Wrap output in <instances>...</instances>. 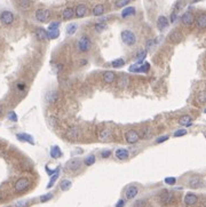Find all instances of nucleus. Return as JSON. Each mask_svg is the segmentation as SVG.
<instances>
[{
	"instance_id": "nucleus-1",
	"label": "nucleus",
	"mask_w": 206,
	"mask_h": 207,
	"mask_svg": "<svg viewBox=\"0 0 206 207\" xmlns=\"http://www.w3.org/2000/svg\"><path fill=\"white\" fill-rule=\"evenodd\" d=\"M121 40L124 41L125 45L127 46H133L136 44V35L133 31L131 30H124L121 31Z\"/></svg>"
},
{
	"instance_id": "nucleus-2",
	"label": "nucleus",
	"mask_w": 206,
	"mask_h": 207,
	"mask_svg": "<svg viewBox=\"0 0 206 207\" xmlns=\"http://www.w3.org/2000/svg\"><path fill=\"white\" fill-rule=\"evenodd\" d=\"M31 182H30V180L28 177H20V179L15 182V186H14V189L16 192H22V191H24L26 190L30 186Z\"/></svg>"
},
{
	"instance_id": "nucleus-3",
	"label": "nucleus",
	"mask_w": 206,
	"mask_h": 207,
	"mask_svg": "<svg viewBox=\"0 0 206 207\" xmlns=\"http://www.w3.org/2000/svg\"><path fill=\"white\" fill-rule=\"evenodd\" d=\"M14 22V14L9 11H4L0 14V23L4 26H8Z\"/></svg>"
},
{
	"instance_id": "nucleus-4",
	"label": "nucleus",
	"mask_w": 206,
	"mask_h": 207,
	"mask_svg": "<svg viewBox=\"0 0 206 207\" xmlns=\"http://www.w3.org/2000/svg\"><path fill=\"white\" fill-rule=\"evenodd\" d=\"M91 45H92L91 39L87 35H82V37H80V39H79L78 41V49L82 53H85V52H88L89 50Z\"/></svg>"
},
{
	"instance_id": "nucleus-5",
	"label": "nucleus",
	"mask_w": 206,
	"mask_h": 207,
	"mask_svg": "<svg viewBox=\"0 0 206 207\" xmlns=\"http://www.w3.org/2000/svg\"><path fill=\"white\" fill-rule=\"evenodd\" d=\"M140 137H141L140 136V134L134 129H129L125 133V139H126V141H127V143H129V144L136 143V142L140 140Z\"/></svg>"
},
{
	"instance_id": "nucleus-6",
	"label": "nucleus",
	"mask_w": 206,
	"mask_h": 207,
	"mask_svg": "<svg viewBox=\"0 0 206 207\" xmlns=\"http://www.w3.org/2000/svg\"><path fill=\"white\" fill-rule=\"evenodd\" d=\"M35 16H36L37 21L44 23V22L48 21V18L50 16V12L48 9H38V11H36Z\"/></svg>"
},
{
	"instance_id": "nucleus-7",
	"label": "nucleus",
	"mask_w": 206,
	"mask_h": 207,
	"mask_svg": "<svg viewBox=\"0 0 206 207\" xmlns=\"http://www.w3.org/2000/svg\"><path fill=\"white\" fill-rule=\"evenodd\" d=\"M150 69V64L149 63H144V64H140V65H136V64H133L129 67V71L131 72H143L146 73L148 72Z\"/></svg>"
},
{
	"instance_id": "nucleus-8",
	"label": "nucleus",
	"mask_w": 206,
	"mask_h": 207,
	"mask_svg": "<svg viewBox=\"0 0 206 207\" xmlns=\"http://www.w3.org/2000/svg\"><path fill=\"white\" fill-rule=\"evenodd\" d=\"M80 165H82L80 159L73 158L67 162V168L69 169V171H71V172H76V171H78V169L80 168Z\"/></svg>"
},
{
	"instance_id": "nucleus-9",
	"label": "nucleus",
	"mask_w": 206,
	"mask_h": 207,
	"mask_svg": "<svg viewBox=\"0 0 206 207\" xmlns=\"http://www.w3.org/2000/svg\"><path fill=\"white\" fill-rule=\"evenodd\" d=\"M198 203V197L196 196L195 193L189 192L185 196V204L187 206H194Z\"/></svg>"
},
{
	"instance_id": "nucleus-10",
	"label": "nucleus",
	"mask_w": 206,
	"mask_h": 207,
	"mask_svg": "<svg viewBox=\"0 0 206 207\" xmlns=\"http://www.w3.org/2000/svg\"><path fill=\"white\" fill-rule=\"evenodd\" d=\"M80 135V129H79L77 126H72L70 127L67 132V136L70 139V140H77Z\"/></svg>"
},
{
	"instance_id": "nucleus-11",
	"label": "nucleus",
	"mask_w": 206,
	"mask_h": 207,
	"mask_svg": "<svg viewBox=\"0 0 206 207\" xmlns=\"http://www.w3.org/2000/svg\"><path fill=\"white\" fill-rule=\"evenodd\" d=\"M87 13H88V8H87V6H86V5H84V4L78 5V6L76 7V9H75V15L77 16V17H79V18L84 17V16H85Z\"/></svg>"
},
{
	"instance_id": "nucleus-12",
	"label": "nucleus",
	"mask_w": 206,
	"mask_h": 207,
	"mask_svg": "<svg viewBox=\"0 0 206 207\" xmlns=\"http://www.w3.org/2000/svg\"><path fill=\"white\" fill-rule=\"evenodd\" d=\"M188 184L190 188H192V189H197V188H200L203 184L202 182V179L199 177V176H191L190 179H189L188 181Z\"/></svg>"
},
{
	"instance_id": "nucleus-13",
	"label": "nucleus",
	"mask_w": 206,
	"mask_h": 207,
	"mask_svg": "<svg viewBox=\"0 0 206 207\" xmlns=\"http://www.w3.org/2000/svg\"><path fill=\"white\" fill-rule=\"evenodd\" d=\"M102 79L105 84H112L116 80V74L112 71H105L102 73Z\"/></svg>"
},
{
	"instance_id": "nucleus-14",
	"label": "nucleus",
	"mask_w": 206,
	"mask_h": 207,
	"mask_svg": "<svg viewBox=\"0 0 206 207\" xmlns=\"http://www.w3.org/2000/svg\"><path fill=\"white\" fill-rule=\"evenodd\" d=\"M139 192V189L136 188L135 186H128L126 191H125V196H126V199H133L136 195Z\"/></svg>"
},
{
	"instance_id": "nucleus-15",
	"label": "nucleus",
	"mask_w": 206,
	"mask_h": 207,
	"mask_svg": "<svg viewBox=\"0 0 206 207\" xmlns=\"http://www.w3.org/2000/svg\"><path fill=\"white\" fill-rule=\"evenodd\" d=\"M116 157H117L119 160H125V159H127L129 157V151L127 149H125V148H120V149H118L116 152Z\"/></svg>"
},
{
	"instance_id": "nucleus-16",
	"label": "nucleus",
	"mask_w": 206,
	"mask_h": 207,
	"mask_svg": "<svg viewBox=\"0 0 206 207\" xmlns=\"http://www.w3.org/2000/svg\"><path fill=\"white\" fill-rule=\"evenodd\" d=\"M194 15L190 13V12H187L185 14L181 16V22L183 23L185 25H191L194 23Z\"/></svg>"
},
{
	"instance_id": "nucleus-17",
	"label": "nucleus",
	"mask_w": 206,
	"mask_h": 207,
	"mask_svg": "<svg viewBox=\"0 0 206 207\" xmlns=\"http://www.w3.org/2000/svg\"><path fill=\"white\" fill-rule=\"evenodd\" d=\"M128 84H129V80H128V77L127 76H125V74H121V76H119L117 79V86L118 88H126L128 86Z\"/></svg>"
},
{
	"instance_id": "nucleus-18",
	"label": "nucleus",
	"mask_w": 206,
	"mask_h": 207,
	"mask_svg": "<svg viewBox=\"0 0 206 207\" xmlns=\"http://www.w3.org/2000/svg\"><path fill=\"white\" fill-rule=\"evenodd\" d=\"M16 137H17L20 141H22V142H28V143L32 144V145L35 144V139H33L31 135H29V134H26V133L17 134V135H16Z\"/></svg>"
},
{
	"instance_id": "nucleus-19",
	"label": "nucleus",
	"mask_w": 206,
	"mask_h": 207,
	"mask_svg": "<svg viewBox=\"0 0 206 207\" xmlns=\"http://www.w3.org/2000/svg\"><path fill=\"white\" fill-rule=\"evenodd\" d=\"M160 201H162L163 204L172 203V201H173V195L165 190V191H163L162 195H160Z\"/></svg>"
},
{
	"instance_id": "nucleus-20",
	"label": "nucleus",
	"mask_w": 206,
	"mask_h": 207,
	"mask_svg": "<svg viewBox=\"0 0 206 207\" xmlns=\"http://www.w3.org/2000/svg\"><path fill=\"white\" fill-rule=\"evenodd\" d=\"M57 98H59L57 92L52 91V92H49V93H47V95H46V97H45V100H46L47 103H49V104H53V103H55V102L57 101Z\"/></svg>"
},
{
	"instance_id": "nucleus-21",
	"label": "nucleus",
	"mask_w": 206,
	"mask_h": 207,
	"mask_svg": "<svg viewBox=\"0 0 206 207\" xmlns=\"http://www.w3.org/2000/svg\"><path fill=\"white\" fill-rule=\"evenodd\" d=\"M167 25H168V20H167L165 16H163V15L159 16L158 20H157V28L162 31V30H164V29L167 28Z\"/></svg>"
},
{
	"instance_id": "nucleus-22",
	"label": "nucleus",
	"mask_w": 206,
	"mask_h": 207,
	"mask_svg": "<svg viewBox=\"0 0 206 207\" xmlns=\"http://www.w3.org/2000/svg\"><path fill=\"white\" fill-rule=\"evenodd\" d=\"M179 124L182 125V126H185V127H189L191 126L192 123H191V117L188 116V115H185V116H181L179 118Z\"/></svg>"
},
{
	"instance_id": "nucleus-23",
	"label": "nucleus",
	"mask_w": 206,
	"mask_h": 207,
	"mask_svg": "<svg viewBox=\"0 0 206 207\" xmlns=\"http://www.w3.org/2000/svg\"><path fill=\"white\" fill-rule=\"evenodd\" d=\"M170 40L172 42H179L182 40V35L181 32L178 31V30H174V31L172 32L170 35Z\"/></svg>"
},
{
	"instance_id": "nucleus-24",
	"label": "nucleus",
	"mask_w": 206,
	"mask_h": 207,
	"mask_svg": "<svg viewBox=\"0 0 206 207\" xmlns=\"http://www.w3.org/2000/svg\"><path fill=\"white\" fill-rule=\"evenodd\" d=\"M63 18L64 20H71L75 16V9L71 7H68L63 11Z\"/></svg>"
},
{
	"instance_id": "nucleus-25",
	"label": "nucleus",
	"mask_w": 206,
	"mask_h": 207,
	"mask_svg": "<svg viewBox=\"0 0 206 207\" xmlns=\"http://www.w3.org/2000/svg\"><path fill=\"white\" fill-rule=\"evenodd\" d=\"M49 153H50V157H52V158L56 159V158H59V157H61L62 152H61V149L57 147V145H54V147L50 148Z\"/></svg>"
},
{
	"instance_id": "nucleus-26",
	"label": "nucleus",
	"mask_w": 206,
	"mask_h": 207,
	"mask_svg": "<svg viewBox=\"0 0 206 207\" xmlns=\"http://www.w3.org/2000/svg\"><path fill=\"white\" fill-rule=\"evenodd\" d=\"M36 35H37V38H38V40H47V39H48L47 38V31L43 28L37 29Z\"/></svg>"
},
{
	"instance_id": "nucleus-27",
	"label": "nucleus",
	"mask_w": 206,
	"mask_h": 207,
	"mask_svg": "<svg viewBox=\"0 0 206 207\" xmlns=\"http://www.w3.org/2000/svg\"><path fill=\"white\" fill-rule=\"evenodd\" d=\"M196 23H197V26H198L199 29H205V26H206V15L205 14L199 15L198 17H197Z\"/></svg>"
},
{
	"instance_id": "nucleus-28",
	"label": "nucleus",
	"mask_w": 206,
	"mask_h": 207,
	"mask_svg": "<svg viewBox=\"0 0 206 207\" xmlns=\"http://www.w3.org/2000/svg\"><path fill=\"white\" fill-rule=\"evenodd\" d=\"M17 5L21 9H29L32 5V0H17Z\"/></svg>"
},
{
	"instance_id": "nucleus-29",
	"label": "nucleus",
	"mask_w": 206,
	"mask_h": 207,
	"mask_svg": "<svg viewBox=\"0 0 206 207\" xmlns=\"http://www.w3.org/2000/svg\"><path fill=\"white\" fill-rule=\"evenodd\" d=\"M135 14V8L134 7H126L124 8V11L121 12V17L126 18L128 16H132V15Z\"/></svg>"
},
{
	"instance_id": "nucleus-30",
	"label": "nucleus",
	"mask_w": 206,
	"mask_h": 207,
	"mask_svg": "<svg viewBox=\"0 0 206 207\" xmlns=\"http://www.w3.org/2000/svg\"><path fill=\"white\" fill-rule=\"evenodd\" d=\"M104 13V6L103 5H96L95 7L93 8V15L94 16H101Z\"/></svg>"
},
{
	"instance_id": "nucleus-31",
	"label": "nucleus",
	"mask_w": 206,
	"mask_h": 207,
	"mask_svg": "<svg viewBox=\"0 0 206 207\" xmlns=\"http://www.w3.org/2000/svg\"><path fill=\"white\" fill-rule=\"evenodd\" d=\"M110 130H108V129H102V130H100V133H99V139L101 141H105L108 140V139H110Z\"/></svg>"
},
{
	"instance_id": "nucleus-32",
	"label": "nucleus",
	"mask_w": 206,
	"mask_h": 207,
	"mask_svg": "<svg viewBox=\"0 0 206 207\" xmlns=\"http://www.w3.org/2000/svg\"><path fill=\"white\" fill-rule=\"evenodd\" d=\"M71 186H72L71 181H69V180H63V181L60 183V189L62 190V191H67V190H69L70 188H71Z\"/></svg>"
},
{
	"instance_id": "nucleus-33",
	"label": "nucleus",
	"mask_w": 206,
	"mask_h": 207,
	"mask_svg": "<svg viewBox=\"0 0 206 207\" xmlns=\"http://www.w3.org/2000/svg\"><path fill=\"white\" fill-rule=\"evenodd\" d=\"M59 174H60V168L57 169L56 172H55L53 175H52V177H50V181L48 182V184H47V189H49V188H52V186H54V183L56 182L57 177H59Z\"/></svg>"
},
{
	"instance_id": "nucleus-34",
	"label": "nucleus",
	"mask_w": 206,
	"mask_h": 207,
	"mask_svg": "<svg viewBox=\"0 0 206 207\" xmlns=\"http://www.w3.org/2000/svg\"><path fill=\"white\" fill-rule=\"evenodd\" d=\"M77 29H78V25L76 24V23H71V24L68 25V28H67V33H68V35H75L76 31H77Z\"/></svg>"
},
{
	"instance_id": "nucleus-35",
	"label": "nucleus",
	"mask_w": 206,
	"mask_h": 207,
	"mask_svg": "<svg viewBox=\"0 0 206 207\" xmlns=\"http://www.w3.org/2000/svg\"><path fill=\"white\" fill-rule=\"evenodd\" d=\"M197 101H198L199 104H202V106H204L206 102V93L204 91L199 92L198 95H197Z\"/></svg>"
},
{
	"instance_id": "nucleus-36",
	"label": "nucleus",
	"mask_w": 206,
	"mask_h": 207,
	"mask_svg": "<svg viewBox=\"0 0 206 207\" xmlns=\"http://www.w3.org/2000/svg\"><path fill=\"white\" fill-rule=\"evenodd\" d=\"M59 35H60V31H59V29L47 31V38L48 39H56Z\"/></svg>"
},
{
	"instance_id": "nucleus-37",
	"label": "nucleus",
	"mask_w": 206,
	"mask_h": 207,
	"mask_svg": "<svg viewBox=\"0 0 206 207\" xmlns=\"http://www.w3.org/2000/svg\"><path fill=\"white\" fill-rule=\"evenodd\" d=\"M124 64H125L124 59H117V60H115L111 62V65H112L114 68H121Z\"/></svg>"
},
{
	"instance_id": "nucleus-38",
	"label": "nucleus",
	"mask_w": 206,
	"mask_h": 207,
	"mask_svg": "<svg viewBox=\"0 0 206 207\" xmlns=\"http://www.w3.org/2000/svg\"><path fill=\"white\" fill-rule=\"evenodd\" d=\"M131 0H116V7L118 8H123L125 6H127L129 4Z\"/></svg>"
},
{
	"instance_id": "nucleus-39",
	"label": "nucleus",
	"mask_w": 206,
	"mask_h": 207,
	"mask_svg": "<svg viewBox=\"0 0 206 207\" xmlns=\"http://www.w3.org/2000/svg\"><path fill=\"white\" fill-rule=\"evenodd\" d=\"M94 162H95V156H93V154H91V156L85 158V164L87 166H92Z\"/></svg>"
},
{
	"instance_id": "nucleus-40",
	"label": "nucleus",
	"mask_w": 206,
	"mask_h": 207,
	"mask_svg": "<svg viewBox=\"0 0 206 207\" xmlns=\"http://www.w3.org/2000/svg\"><path fill=\"white\" fill-rule=\"evenodd\" d=\"M30 205L29 200H20L17 203H15V207H28Z\"/></svg>"
},
{
	"instance_id": "nucleus-41",
	"label": "nucleus",
	"mask_w": 206,
	"mask_h": 207,
	"mask_svg": "<svg viewBox=\"0 0 206 207\" xmlns=\"http://www.w3.org/2000/svg\"><path fill=\"white\" fill-rule=\"evenodd\" d=\"M53 198V193H46V195H44V196L40 197V201L41 203H46L48 200H50Z\"/></svg>"
},
{
	"instance_id": "nucleus-42",
	"label": "nucleus",
	"mask_w": 206,
	"mask_h": 207,
	"mask_svg": "<svg viewBox=\"0 0 206 207\" xmlns=\"http://www.w3.org/2000/svg\"><path fill=\"white\" fill-rule=\"evenodd\" d=\"M59 26H60V22H52L48 26V30H56V29H59Z\"/></svg>"
},
{
	"instance_id": "nucleus-43",
	"label": "nucleus",
	"mask_w": 206,
	"mask_h": 207,
	"mask_svg": "<svg viewBox=\"0 0 206 207\" xmlns=\"http://www.w3.org/2000/svg\"><path fill=\"white\" fill-rule=\"evenodd\" d=\"M8 119L12 120V121H17V116H16V113L14 111H11V112L8 113Z\"/></svg>"
},
{
	"instance_id": "nucleus-44",
	"label": "nucleus",
	"mask_w": 206,
	"mask_h": 207,
	"mask_svg": "<svg viewBox=\"0 0 206 207\" xmlns=\"http://www.w3.org/2000/svg\"><path fill=\"white\" fill-rule=\"evenodd\" d=\"M175 182H176V179H175V177H166V179H165V183H166V184H170V186H174Z\"/></svg>"
},
{
	"instance_id": "nucleus-45",
	"label": "nucleus",
	"mask_w": 206,
	"mask_h": 207,
	"mask_svg": "<svg viewBox=\"0 0 206 207\" xmlns=\"http://www.w3.org/2000/svg\"><path fill=\"white\" fill-rule=\"evenodd\" d=\"M146 55H147V50H141V52H139V54L136 55V59L138 60H144L146 59Z\"/></svg>"
},
{
	"instance_id": "nucleus-46",
	"label": "nucleus",
	"mask_w": 206,
	"mask_h": 207,
	"mask_svg": "<svg viewBox=\"0 0 206 207\" xmlns=\"http://www.w3.org/2000/svg\"><path fill=\"white\" fill-rule=\"evenodd\" d=\"M187 134V130L185 129H178L176 132L174 133V137H180V136H183Z\"/></svg>"
},
{
	"instance_id": "nucleus-47",
	"label": "nucleus",
	"mask_w": 206,
	"mask_h": 207,
	"mask_svg": "<svg viewBox=\"0 0 206 207\" xmlns=\"http://www.w3.org/2000/svg\"><path fill=\"white\" fill-rule=\"evenodd\" d=\"M105 28H107L105 24H102V23H97V24H95V30L97 32H102Z\"/></svg>"
},
{
	"instance_id": "nucleus-48",
	"label": "nucleus",
	"mask_w": 206,
	"mask_h": 207,
	"mask_svg": "<svg viewBox=\"0 0 206 207\" xmlns=\"http://www.w3.org/2000/svg\"><path fill=\"white\" fill-rule=\"evenodd\" d=\"M168 140V136L167 135H164V136H160V137H158L156 140V143L157 144H159V143H164L165 141H167Z\"/></svg>"
},
{
	"instance_id": "nucleus-49",
	"label": "nucleus",
	"mask_w": 206,
	"mask_h": 207,
	"mask_svg": "<svg viewBox=\"0 0 206 207\" xmlns=\"http://www.w3.org/2000/svg\"><path fill=\"white\" fill-rule=\"evenodd\" d=\"M155 44H156V39H150V40H148V42H147V49H150L151 47H153Z\"/></svg>"
},
{
	"instance_id": "nucleus-50",
	"label": "nucleus",
	"mask_w": 206,
	"mask_h": 207,
	"mask_svg": "<svg viewBox=\"0 0 206 207\" xmlns=\"http://www.w3.org/2000/svg\"><path fill=\"white\" fill-rule=\"evenodd\" d=\"M110 150H103L102 152H101V156H102V158H109L110 157Z\"/></svg>"
},
{
	"instance_id": "nucleus-51",
	"label": "nucleus",
	"mask_w": 206,
	"mask_h": 207,
	"mask_svg": "<svg viewBox=\"0 0 206 207\" xmlns=\"http://www.w3.org/2000/svg\"><path fill=\"white\" fill-rule=\"evenodd\" d=\"M125 206V200L124 199H119L118 203L116 204V207H124Z\"/></svg>"
},
{
	"instance_id": "nucleus-52",
	"label": "nucleus",
	"mask_w": 206,
	"mask_h": 207,
	"mask_svg": "<svg viewBox=\"0 0 206 207\" xmlns=\"http://www.w3.org/2000/svg\"><path fill=\"white\" fill-rule=\"evenodd\" d=\"M175 20H176V13H175V12H173V13H172V15H171V22H172V23H174Z\"/></svg>"
},
{
	"instance_id": "nucleus-53",
	"label": "nucleus",
	"mask_w": 206,
	"mask_h": 207,
	"mask_svg": "<svg viewBox=\"0 0 206 207\" xmlns=\"http://www.w3.org/2000/svg\"><path fill=\"white\" fill-rule=\"evenodd\" d=\"M17 88L20 89V91H23L25 88V85L24 84H17Z\"/></svg>"
},
{
	"instance_id": "nucleus-54",
	"label": "nucleus",
	"mask_w": 206,
	"mask_h": 207,
	"mask_svg": "<svg viewBox=\"0 0 206 207\" xmlns=\"http://www.w3.org/2000/svg\"><path fill=\"white\" fill-rule=\"evenodd\" d=\"M1 115H2V106H0V116H1Z\"/></svg>"
}]
</instances>
